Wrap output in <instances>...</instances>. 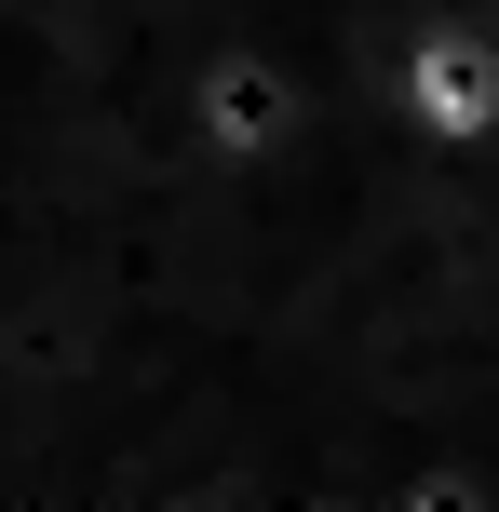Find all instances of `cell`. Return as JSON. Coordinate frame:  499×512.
<instances>
[{
	"label": "cell",
	"mask_w": 499,
	"mask_h": 512,
	"mask_svg": "<svg viewBox=\"0 0 499 512\" xmlns=\"http://www.w3.org/2000/svg\"><path fill=\"white\" fill-rule=\"evenodd\" d=\"M486 41H499V0H486Z\"/></svg>",
	"instance_id": "2"
},
{
	"label": "cell",
	"mask_w": 499,
	"mask_h": 512,
	"mask_svg": "<svg viewBox=\"0 0 499 512\" xmlns=\"http://www.w3.org/2000/svg\"><path fill=\"white\" fill-rule=\"evenodd\" d=\"M392 135L419 162H486L499 149V41H486V14H419L392 41Z\"/></svg>",
	"instance_id": "1"
}]
</instances>
